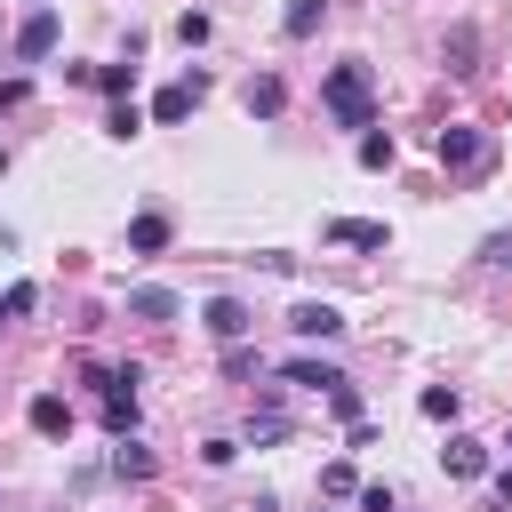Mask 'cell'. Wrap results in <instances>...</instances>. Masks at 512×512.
Segmentation results:
<instances>
[{"instance_id":"3957f363","label":"cell","mask_w":512,"mask_h":512,"mask_svg":"<svg viewBox=\"0 0 512 512\" xmlns=\"http://www.w3.org/2000/svg\"><path fill=\"white\" fill-rule=\"evenodd\" d=\"M208 96V72H184V80H168L160 96H152V112L144 120H160V128H176V120H192V104Z\"/></svg>"},{"instance_id":"7a4b0ae2","label":"cell","mask_w":512,"mask_h":512,"mask_svg":"<svg viewBox=\"0 0 512 512\" xmlns=\"http://www.w3.org/2000/svg\"><path fill=\"white\" fill-rule=\"evenodd\" d=\"M432 152H440V168H448V176L480 184V176H488V160H496V136H488V128H472V120H448Z\"/></svg>"},{"instance_id":"ba28073f","label":"cell","mask_w":512,"mask_h":512,"mask_svg":"<svg viewBox=\"0 0 512 512\" xmlns=\"http://www.w3.org/2000/svg\"><path fill=\"white\" fill-rule=\"evenodd\" d=\"M440 464H448V480H488V440H472V432H448Z\"/></svg>"},{"instance_id":"f1b7e54d","label":"cell","mask_w":512,"mask_h":512,"mask_svg":"<svg viewBox=\"0 0 512 512\" xmlns=\"http://www.w3.org/2000/svg\"><path fill=\"white\" fill-rule=\"evenodd\" d=\"M24 96H32V80H24V72H16V80H0V112H16Z\"/></svg>"},{"instance_id":"6da1fadb","label":"cell","mask_w":512,"mask_h":512,"mask_svg":"<svg viewBox=\"0 0 512 512\" xmlns=\"http://www.w3.org/2000/svg\"><path fill=\"white\" fill-rule=\"evenodd\" d=\"M320 112H328L336 128H376V72H368V64H336V72L320 80Z\"/></svg>"},{"instance_id":"e0dca14e","label":"cell","mask_w":512,"mask_h":512,"mask_svg":"<svg viewBox=\"0 0 512 512\" xmlns=\"http://www.w3.org/2000/svg\"><path fill=\"white\" fill-rule=\"evenodd\" d=\"M440 56H448V72H480V64H472V56H480V32H472V24H456Z\"/></svg>"},{"instance_id":"5b68a950","label":"cell","mask_w":512,"mask_h":512,"mask_svg":"<svg viewBox=\"0 0 512 512\" xmlns=\"http://www.w3.org/2000/svg\"><path fill=\"white\" fill-rule=\"evenodd\" d=\"M200 328H208L216 344H240V336L256 328V312H248L240 296H208V304H200Z\"/></svg>"},{"instance_id":"277c9868","label":"cell","mask_w":512,"mask_h":512,"mask_svg":"<svg viewBox=\"0 0 512 512\" xmlns=\"http://www.w3.org/2000/svg\"><path fill=\"white\" fill-rule=\"evenodd\" d=\"M56 32H64L56 8H32V16L16 24V64H48V56H56Z\"/></svg>"},{"instance_id":"4fadbf2b","label":"cell","mask_w":512,"mask_h":512,"mask_svg":"<svg viewBox=\"0 0 512 512\" xmlns=\"http://www.w3.org/2000/svg\"><path fill=\"white\" fill-rule=\"evenodd\" d=\"M160 464H152V448L136 440V432H120V448H112V480H152Z\"/></svg>"},{"instance_id":"603a6c76","label":"cell","mask_w":512,"mask_h":512,"mask_svg":"<svg viewBox=\"0 0 512 512\" xmlns=\"http://www.w3.org/2000/svg\"><path fill=\"white\" fill-rule=\"evenodd\" d=\"M232 456H240V440H232V432H216V440H200V464H208V472H224Z\"/></svg>"},{"instance_id":"44dd1931","label":"cell","mask_w":512,"mask_h":512,"mask_svg":"<svg viewBox=\"0 0 512 512\" xmlns=\"http://www.w3.org/2000/svg\"><path fill=\"white\" fill-rule=\"evenodd\" d=\"M248 440H256V448H272V440H288V416H280V408H264V416H248Z\"/></svg>"},{"instance_id":"ac0fdd59","label":"cell","mask_w":512,"mask_h":512,"mask_svg":"<svg viewBox=\"0 0 512 512\" xmlns=\"http://www.w3.org/2000/svg\"><path fill=\"white\" fill-rule=\"evenodd\" d=\"M104 136H112V144H128V136H144V112H136V96H120V104L104 112Z\"/></svg>"},{"instance_id":"d6986e66","label":"cell","mask_w":512,"mask_h":512,"mask_svg":"<svg viewBox=\"0 0 512 512\" xmlns=\"http://www.w3.org/2000/svg\"><path fill=\"white\" fill-rule=\"evenodd\" d=\"M88 88H104V96L120 104V96L136 88V64H96V72H88Z\"/></svg>"},{"instance_id":"52a82bcc","label":"cell","mask_w":512,"mask_h":512,"mask_svg":"<svg viewBox=\"0 0 512 512\" xmlns=\"http://www.w3.org/2000/svg\"><path fill=\"white\" fill-rule=\"evenodd\" d=\"M320 240H328V248H368V256H376L392 232H384V224H368V216H328V224H320Z\"/></svg>"},{"instance_id":"5bb4252c","label":"cell","mask_w":512,"mask_h":512,"mask_svg":"<svg viewBox=\"0 0 512 512\" xmlns=\"http://www.w3.org/2000/svg\"><path fill=\"white\" fill-rule=\"evenodd\" d=\"M320 24H328V0H288V8H280V32H288V40H312Z\"/></svg>"},{"instance_id":"8992f818","label":"cell","mask_w":512,"mask_h":512,"mask_svg":"<svg viewBox=\"0 0 512 512\" xmlns=\"http://www.w3.org/2000/svg\"><path fill=\"white\" fill-rule=\"evenodd\" d=\"M288 328H296L304 344H328V336H344V312H336L328 296H304V304L288 312Z\"/></svg>"},{"instance_id":"4316f807","label":"cell","mask_w":512,"mask_h":512,"mask_svg":"<svg viewBox=\"0 0 512 512\" xmlns=\"http://www.w3.org/2000/svg\"><path fill=\"white\" fill-rule=\"evenodd\" d=\"M480 264H496V272H512V232H488V240H480Z\"/></svg>"},{"instance_id":"9c48e42d","label":"cell","mask_w":512,"mask_h":512,"mask_svg":"<svg viewBox=\"0 0 512 512\" xmlns=\"http://www.w3.org/2000/svg\"><path fill=\"white\" fill-rule=\"evenodd\" d=\"M168 240H176V224H168L160 208H136V216H128V256H160Z\"/></svg>"},{"instance_id":"f546056e","label":"cell","mask_w":512,"mask_h":512,"mask_svg":"<svg viewBox=\"0 0 512 512\" xmlns=\"http://www.w3.org/2000/svg\"><path fill=\"white\" fill-rule=\"evenodd\" d=\"M488 488H496V512H512V464H504V472H496Z\"/></svg>"},{"instance_id":"8fae6325","label":"cell","mask_w":512,"mask_h":512,"mask_svg":"<svg viewBox=\"0 0 512 512\" xmlns=\"http://www.w3.org/2000/svg\"><path fill=\"white\" fill-rule=\"evenodd\" d=\"M240 104H248L256 120H280V104H288V88H280V72H256V80L240 88Z\"/></svg>"},{"instance_id":"d6a6232c","label":"cell","mask_w":512,"mask_h":512,"mask_svg":"<svg viewBox=\"0 0 512 512\" xmlns=\"http://www.w3.org/2000/svg\"><path fill=\"white\" fill-rule=\"evenodd\" d=\"M504 448H512V440H504Z\"/></svg>"},{"instance_id":"2e32d148","label":"cell","mask_w":512,"mask_h":512,"mask_svg":"<svg viewBox=\"0 0 512 512\" xmlns=\"http://www.w3.org/2000/svg\"><path fill=\"white\" fill-rule=\"evenodd\" d=\"M392 160H400V144H392V128H360V168H376V176H384Z\"/></svg>"},{"instance_id":"7402d4cb","label":"cell","mask_w":512,"mask_h":512,"mask_svg":"<svg viewBox=\"0 0 512 512\" xmlns=\"http://www.w3.org/2000/svg\"><path fill=\"white\" fill-rule=\"evenodd\" d=\"M328 408H336L344 424H360V384H352V376H344V384H328Z\"/></svg>"},{"instance_id":"1f68e13d","label":"cell","mask_w":512,"mask_h":512,"mask_svg":"<svg viewBox=\"0 0 512 512\" xmlns=\"http://www.w3.org/2000/svg\"><path fill=\"white\" fill-rule=\"evenodd\" d=\"M0 328H8V304H0Z\"/></svg>"},{"instance_id":"cb8c5ba5","label":"cell","mask_w":512,"mask_h":512,"mask_svg":"<svg viewBox=\"0 0 512 512\" xmlns=\"http://www.w3.org/2000/svg\"><path fill=\"white\" fill-rule=\"evenodd\" d=\"M208 32H216V24H208V16H200V8H184V16H176V40H184V48H200V40H208Z\"/></svg>"},{"instance_id":"83f0119b","label":"cell","mask_w":512,"mask_h":512,"mask_svg":"<svg viewBox=\"0 0 512 512\" xmlns=\"http://www.w3.org/2000/svg\"><path fill=\"white\" fill-rule=\"evenodd\" d=\"M0 304H8V320H24V312H32V304H40V288H32V280H16V288H8V296H0Z\"/></svg>"},{"instance_id":"ffe728a7","label":"cell","mask_w":512,"mask_h":512,"mask_svg":"<svg viewBox=\"0 0 512 512\" xmlns=\"http://www.w3.org/2000/svg\"><path fill=\"white\" fill-rule=\"evenodd\" d=\"M416 408H424L432 424H456V408H464V400H456V384H424V400H416Z\"/></svg>"},{"instance_id":"484cf974","label":"cell","mask_w":512,"mask_h":512,"mask_svg":"<svg viewBox=\"0 0 512 512\" xmlns=\"http://www.w3.org/2000/svg\"><path fill=\"white\" fill-rule=\"evenodd\" d=\"M360 512H400V488H384V480H368V488H360Z\"/></svg>"},{"instance_id":"30bf717a","label":"cell","mask_w":512,"mask_h":512,"mask_svg":"<svg viewBox=\"0 0 512 512\" xmlns=\"http://www.w3.org/2000/svg\"><path fill=\"white\" fill-rule=\"evenodd\" d=\"M24 416H32V432H40V440H64V432H72V400H64V392H32V408H24Z\"/></svg>"},{"instance_id":"4dcf8cb0","label":"cell","mask_w":512,"mask_h":512,"mask_svg":"<svg viewBox=\"0 0 512 512\" xmlns=\"http://www.w3.org/2000/svg\"><path fill=\"white\" fill-rule=\"evenodd\" d=\"M24 8H56V0H24Z\"/></svg>"},{"instance_id":"d4e9b609","label":"cell","mask_w":512,"mask_h":512,"mask_svg":"<svg viewBox=\"0 0 512 512\" xmlns=\"http://www.w3.org/2000/svg\"><path fill=\"white\" fill-rule=\"evenodd\" d=\"M320 496H360V480H352V464H328V472H320Z\"/></svg>"},{"instance_id":"9a60e30c","label":"cell","mask_w":512,"mask_h":512,"mask_svg":"<svg viewBox=\"0 0 512 512\" xmlns=\"http://www.w3.org/2000/svg\"><path fill=\"white\" fill-rule=\"evenodd\" d=\"M280 384H312V392H328V384H344V368H328V360H280Z\"/></svg>"},{"instance_id":"7c38bea8","label":"cell","mask_w":512,"mask_h":512,"mask_svg":"<svg viewBox=\"0 0 512 512\" xmlns=\"http://www.w3.org/2000/svg\"><path fill=\"white\" fill-rule=\"evenodd\" d=\"M184 296L176 288H128V320H176Z\"/></svg>"}]
</instances>
